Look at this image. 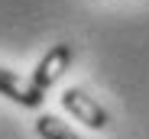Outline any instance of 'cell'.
Listing matches in <instances>:
<instances>
[{
    "mask_svg": "<svg viewBox=\"0 0 149 139\" xmlns=\"http://www.w3.org/2000/svg\"><path fill=\"white\" fill-rule=\"evenodd\" d=\"M62 107L71 113L74 120H81L84 126H91V129H104L107 126V110L97 104L91 94H84L81 87H68L62 94Z\"/></svg>",
    "mask_w": 149,
    "mask_h": 139,
    "instance_id": "6da1fadb",
    "label": "cell"
},
{
    "mask_svg": "<svg viewBox=\"0 0 149 139\" xmlns=\"http://www.w3.org/2000/svg\"><path fill=\"white\" fill-rule=\"evenodd\" d=\"M68 65H71V45L68 42H58V45H52L42 58H39V65H36V71H33V84L39 87V91H49L65 71H68Z\"/></svg>",
    "mask_w": 149,
    "mask_h": 139,
    "instance_id": "7a4b0ae2",
    "label": "cell"
},
{
    "mask_svg": "<svg viewBox=\"0 0 149 139\" xmlns=\"http://www.w3.org/2000/svg\"><path fill=\"white\" fill-rule=\"evenodd\" d=\"M0 94L23 104V107H39L42 97H45V91H39L33 81L26 78H19L16 71H7V68H0Z\"/></svg>",
    "mask_w": 149,
    "mask_h": 139,
    "instance_id": "3957f363",
    "label": "cell"
},
{
    "mask_svg": "<svg viewBox=\"0 0 149 139\" xmlns=\"http://www.w3.org/2000/svg\"><path fill=\"white\" fill-rule=\"evenodd\" d=\"M36 133L42 136V139H84V136H78L65 120H58L55 113H42V117L36 120Z\"/></svg>",
    "mask_w": 149,
    "mask_h": 139,
    "instance_id": "277c9868",
    "label": "cell"
}]
</instances>
